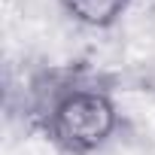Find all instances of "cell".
Here are the masks:
<instances>
[{"instance_id":"cell-1","label":"cell","mask_w":155,"mask_h":155,"mask_svg":"<svg viewBox=\"0 0 155 155\" xmlns=\"http://www.w3.org/2000/svg\"><path fill=\"white\" fill-rule=\"evenodd\" d=\"M34 116L49 140L70 155L94 152L116 131L110 91L76 70H52L34 85Z\"/></svg>"},{"instance_id":"cell-2","label":"cell","mask_w":155,"mask_h":155,"mask_svg":"<svg viewBox=\"0 0 155 155\" xmlns=\"http://www.w3.org/2000/svg\"><path fill=\"white\" fill-rule=\"evenodd\" d=\"M58 3L82 25L110 28L128 6V0H58Z\"/></svg>"}]
</instances>
